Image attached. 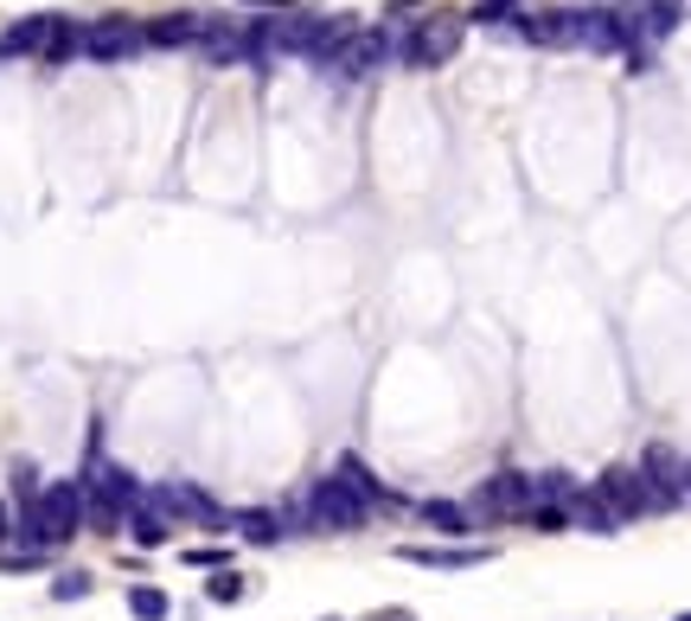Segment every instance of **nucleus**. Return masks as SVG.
<instances>
[{
	"label": "nucleus",
	"instance_id": "obj_1",
	"mask_svg": "<svg viewBox=\"0 0 691 621\" xmlns=\"http://www.w3.org/2000/svg\"><path fill=\"white\" fill-rule=\"evenodd\" d=\"M77 532H83V487L77 481H46V493L26 500L20 513H13V539L26 551H58Z\"/></svg>",
	"mask_w": 691,
	"mask_h": 621
},
{
	"label": "nucleus",
	"instance_id": "obj_12",
	"mask_svg": "<svg viewBox=\"0 0 691 621\" xmlns=\"http://www.w3.org/2000/svg\"><path fill=\"white\" fill-rule=\"evenodd\" d=\"M333 474H339V481H346V487H353L358 500H365V506H404V493H397V487H384L378 474L365 467V455H353V448H346V455L333 462Z\"/></svg>",
	"mask_w": 691,
	"mask_h": 621
},
{
	"label": "nucleus",
	"instance_id": "obj_28",
	"mask_svg": "<svg viewBox=\"0 0 691 621\" xmlns=\"http://www.w3.org/2000/svg\"><path fill=\"white\" fill-rule=\"evenodd\" d=\"M13 539V513H7V500H0V544Z\"/></svg>",
	"mask_w": 691,
	"mask_h": 621
},
{
	"label": "nucleus",
	"instance_id": "obj_22",
	"mask_svg": "<svg viewBox=\"0 0 691 621\" xmlns=\"http://www.w3.org/2000/svg\"><path fill=\"white\" fill-rule=\"evenodd\" d=\"M205 595H211L218 609H230V602H244V576H237V570H211V583H205Z\"/></svg>",
	"mask_w": 691,
	"mask_h": 621
},
{
	"label": "nucleus",
	"instance_id": "obj_3",
	"mask_svg": "<svg viewBox=\"0 0 691 621\" xmlns=\"http://www.w3.org/2000/svg\"><path fill=\"white\" fill-rule=\"evenodd\" d=\"M307 513H314V532H365L372 506H365L339 474H320V481L307 487Z\"/></svg>",
	"mask_w": 691,
	"mask_h": 621
},
{
	"label": "nucleus",
	"instance_id": "obj_19",
	"mask_svg": "<svg viewBox=\"0 0 691 621\" xmlns=\"http://www.w3.org/2000/svg\"><path fill=\"white\" fill-rule=\"evenodd\" d=\"M128 615L135 621H167L174 615V595L160 590V583H128Z\"/></svg>",
	"mask_w": 691,
	"mask_h": 621
},
{
	"label": "nucleus",
	"instance_id": "obj_6",
	"mask_svg": "<svg viewBox=\"0 0 691 621\" xmlns=\"http://www.w3.org/2000/svg\"><path fill=\"white\" fill-rule=\"evenodd\" d=\"M65 27H71L65 13H26V20H13V27L0 32V58H39L46 65Z\"/></svg>",
	"mask_w": 691,
	"mask_h": 621
},
{
	"label": "nucleus",
	"instance_id": "obj_25",
	"mask_svg": "<svg viewBox=\"0 0 691 621\" xmlns=\"http://www.w3.org/2000/svg\"><path fill=\"white\" fill-rule=\"evenodd\" d=\"M13 493H20V506H26V500H39V493H46V481H39V462H26V455L13 462Z\"/></svg>",
	"mask_w": 691,
	"mask_h": 621
},
{
	"label": "nucleus",
	"instance_id": "obj_23",
	"mask_svg": "<svg viewBox=\"0 0 691 621\" xmlns=\"http://www.w3.org/2000/svg\"><path fill=\"white\" fill-rule=\"evenodd\" d=\"M186 570H230L225 544H186Z\"/></svg>",
	"mask_w": 691,
	"mask_h": 621
},
{
	"label": "nucleus",
	"instance_id": "obj_20",
	"mask_svg": "<svg viewBox=\"0 0 691 621\" xmlns=\"http://www.w3.org/2000/svg\"><path fill=\"white\" fill-rule=\"evenodd\" d=\"M576 493H583V487H576L563 467H544V474H532V500H537V506H570Z\"/></svg>",
	"mask_w": 691,
	"mask_h": 621
},
{
	"label": "nucleus",
	"instance_id": "obj_17",
	"mask_svg": "<svg viewBox=\"0 0 691 621\" xmlns=\"http://www.w3.org/2000/svg\"><path fill=\"white\" fill-rule=\"evenodd\" d=\"M640 474H646V481H660V487H672V493H685V455H679V448H665V442H646Z\"/></svg>",
	"mask_w": 691,
	"mask_h": 621
},
{
	"label": "nucleus",
	"instance_id": "obj_16",
	"mask_svg": "<svg viewBox=\"0 0 691 621\" xmlns=\"http://www.w3.org/2000/svg\"><path fill=\"white\" fill-rule=\"evenodd\" d=\"M416 519L435 525L442 539H467V532H474V513H467L461 500H416Z\"/></svg>",
	"mask_w": 691,
	"mask_h": 621
},
{
	"label": "nucleus",
	"instance_id": "obj_29",
	"mask_svg": "<svg viewBox=\"0 0 691 621\" xmlns=\"http://www.w3.org/2000/svg\"><path fill=\"white\" fill-rule=\"evenodd\" d=\"M237 7H295V0H237ZM302 13V7H295Z\"/></svg>",
	"mask_w": 691,
	"mask_h": 621
},
{
	"label": "nucleus",
	"instance_id": "obj_9",
	"mask_svg": "<svg viewBox=\"0 0 691 621\" xmlns=\"http://www.w3.org/2000/svg\"><path fill=\"white\" fill-rule=\"evenodd\" d=\"M193 52H199L205 65H218V71H225V65H256V58H263V52H256V39H250V32H237L230 20H218V27L205 32L199 46H193Z\"/></svg>",
	"mask_w": 691,
	"mask_h": 621
},
{
	"label": "nucleus",
	"instance_id": "obj_26",
	"mask_svg": "<svg viewBox=\"0 0 691 621\" xmlns=\"http://www.w3.org/2000/svg\"><path fill=\"white\" fill-rule=\"evenodd\" d=\"M512 7H525V0H481V7L467 13V20H481V27H500V20H506Z\"/></svg>",
	"mask_w": 691,
	"mask_h": 621
},
{
	"label": "nucleus",
	"instance_id": "obj_18",
	"mask_svg": "<svg viewBox=\"0 0 691 621\" xmlns=\"http://www.w3.org/2000/svg\"><path fill=\"white\" fill-rule=\"evenodd\" d=\"M167 532H174V519L160 513V506H148V500L128 513V539L141 544V551H160V544H167Z\"/></svg>",
	"mask_w": 691,
	"mask_h": 621
},
{
	"label": "nucleus",
	"instance_id": "obj_15",
	"mask_svg": "<svg viewBox=\"0 0 691 621\" xmlns=\"http://www.w3.org/2000/svg\"><path fill=\"white\" fill-rule=\"evenodd\" d=\"M583 46L589 52H628V32L614 20V7H583Z\"/></svg>",
	"mask_w": 691,
	"mask_h": 621
},
{
	"label": "nucleus",
	"instance_id": "obj_21",
	"mask_svg": "<svg viewBox=\"0 0 691 621\" xmlns=\"http://www.w3.org/2000/svg\"><path fill=\"white\" fill-rule=\"evenodd\" d=\"M90 590H97L90 570H58V576H51V602H83Z\"/></svg>",
	"mask_w": 691,
	"mask_h": 621
},
{
	"label": "nucleus",
	"instance_id": "obj_13",
	"mask_svg": "<svg viewBox=\"0 0 691 621\" xmlns=\"http://www.w3.org/2000/svg\"><path fill=\"white\" fill-rule=\"evenodd\" d=\"M570 525H576V532H595V539H614V532H621V519L609 513V500H602L595 487L570 500Z\"/></svg>",
	"mask_w": 691,
	"mask_h": 621
},
{
	"label": "nucleus",
	"instance_id": "obj_11",
	"mask_svg": "<svg viewBox=\"0 0 691 621\" xmlns=\"http://www.w3.org/2000/svg\"><path fill=\"white\" fill-rule=\"evenodd\" d=\"M532 46H583V7H557V13H532L519 20Z\"/></svg>",
	"mask_w": 691,
	"mask_h": 621
},
{
	"label": "nucleus",
	"instance_id": "obj_10",
	"mask_svg": "<svg viewBox=\"0 0 691 621\" xmlns=\"http://www.w3.org/2000/svg\"><path fill=\"white\" fill-rule=\"evenodd\" d=\"M225 13H205V7H186V13H167L148 27V46H199L205 32L218 27Z\"/></svg>",
	"mask_w": 691,
	"mask_h": 621
},
{
	"label": "nucleus",
	"instance_id": "obj_4",
	"mask_svg": "<svg viewBox=\"0 0 691 621\" xmlns=\"http://www.w3.org/2000/svg\"><path fill=\"white\" fill-rule=\"evenodd\" d=\"M461 32H467V20H461V13H423V20L409 27L404 65H409V71H442V65L461 52Z\"/></svg>",
	"mask_w": 691,
	"mask_h": 621
},
{
	"label": "nucleus",
	"instance_id": "obj_30",
	"mask_svg": "<svg viewBox=\"0 0 691 621\" xmlns=\"http://www.w3.org/2000/svg\"><path fill=\"white\" fill-rule=\"evenodd\" d=\"M679 621H691V609H685V615H679Z\"/></svg>",
	"mask_w": 691,
	"mask_h": 621
},
{
	"label": "nucleus",
	"instance_id": "obj_2",
	"mask_svg": "<svg viewBox=\"0 0 691 621\" xmlns=\"http://www.w3.org/2000/svg\"><path fill=\"white\" fill-rule=\"evenodd\" d=\"M141 46H148V27L128 13H102L90 27H77V58H90V65H128Z\"/></svg>",
	"mask_w": 691,
	"mask_h": 621
},
{
	"label": "nucleus",
	"instance_id": "obj_8",
	"mask_svg": "<svg viewBox=\"0 0 691 621\" xmlns=\"http://www.w3.org/2000/svg\"><path fill=\"white\" fill-rule=\"evenodd\" d=\"M397 558L423 570H474L493 558V544H397Z\"/></svg>",
	"mask_w": 691,
	"mask_h": 621
},
{
	"label": "nucleus",
	"instance_id": "obj_7",
	"mask_svg": "<svg viewBox=\"0 0 691 621\" xmlns=\"http://www.w3.org/2000/svg\"><path fill=\"white\" fill-rule=\"evenodd\" d=\"M148 506H160L167 519H205V525H218L211 493L193 487V481H160V487H148Z\"/></svg>",
	"mask_w": 691,
	"mask_h": 621
},
{
	"label": "nucleus",
	"instance_id": "obj_27",
	"mask_svg": "<svg viewBox=\"0 0 691 621\" xmlns=\"http://www.w3.org/2000/svg\"><path fill=\"white\" fill-rule=\"evenodd\" d=\"M365 621H416V609H378V615H365Z\"/></svg>",
	"mask_w": 691,
	"mask_h": 621
},
{
	"label": "nucleus",
	"instance_id": "obj_14",
	"mask_svg": "<svg viewBox=\"0 0 691 621\" xmlns=\"http://www.w3.org/2000/svg\"><path fill=\"white\" fill-rule=\"evenodd\" d=\"M225 532H237V539H244V544H263V551H269V544H282V539H288V525H282V513H263V506H244V513L230 519Z\"/></svg>",
	"mask_w": 691,
	"mask_h": 621
},
{
	"label": "nucleus",
	"instance_id": "obj_5",
	"mask_svg": "<svg viewBox=\"0 0 691 621\" xmlns=\"http://www.w3.org/2000/svg\"><path fill=\"white\" fill-rule=\"evenodd\" d=\"M467 513L474 519H525L532 513V474H512V467L486 474L481 487H474V500H467Z\"/></svg>",
	"mask_w": 691,
	"mask_h": 621
},
{
	"label": "nucleus",
	"instance_id": "obj_24",
	"mask_svg": "<svg viewBox=\"0 0 691 621\" xmlns=\"http://www.w3.org/2000/svg\"><path fill=\"white\" fill-rule=\"evenodd\" d=\"M525 525H532V532H570V506H537V500H532Z\"/></svg>",
	"mask_w": 691,
	"mask_h": 621
}]
</instances>
